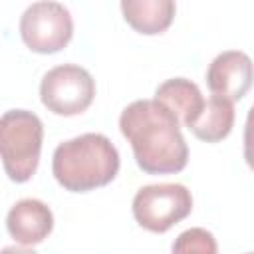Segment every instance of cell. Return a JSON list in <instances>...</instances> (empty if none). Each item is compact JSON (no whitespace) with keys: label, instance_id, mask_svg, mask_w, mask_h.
I'll return each mask as SVG.
<instances>
[{"label":"cell","instance_id":"3","mask_svg":"<svg viewBox=\"0 0 254 254\" xmlns=\"http://www.w3.org/2000/svg\"><path fill=\"white\" fill-rule=\"evenodd\" d=\"M44 141L40 117L28 109H10L0 119V153L10 181L26 183L34 177Z\"/></svg>","mask_w":254,"mask_h":254},{"label":"cell","instance_id":"12","mask_svg":"<svg viewBox=\"0 0 254 254\" xmlns=\"http://www.w3.org/2000/svg\"><path fill=\"white\" fill-rule=\"evenodd\" d=\"M173 254H218V244L206 228H189L173 242Z\"/></svg>","mask_w":254,"mask_h":254},{"label":"cell","instance_id":"10","mask_svg":"<svg viewBox=\"0 0 254 254\" xmlns=\"http://www.w3.org/2000/svg\"><path fill=\"white\" fill-rule=\"evenodd\" d=\"M121 12L135 32L157 36L173 24L177 6L173 0H123Z\"/></svg>","mask_w":254,"mask_h":254},{"label":"cell","instance_id":"5","mask_svg":"<svg viewBox=\"0 0 254 254\" xmlns=\"http://www.w3.org/2000/svg\"><path fill=\"white\" fill-rule=\"evenodd\" d=\"M95 97V79L75 64L52 67L40 83V99L44 107L56 115L71 117L83 113Z\"/></svg>","mask_w":254,"mask_h":254},{"label":"cell","instance_id":"8","mask_svg":"<svg viewBox=\"0 0 254 254\" xmlns=\"http://www.w3.org/2000/svg\"><path fill=\"white\" fill-rule=\"evenodd\" d=\"M54 228V214L50 206L38 198L18 200L6 216L8 234L22 246L44 242Z\"/></svg>","mask_w":254,"mask_h":254},{"label":"cell","instance_id":"1","mask_svg":"<svg viewBox=\"0 0 254 254\" xmlns=\"http://www.w3.org/2000/svg\"><path fill=\"white\" fill-rule=\"evenodd\" d=\"M121 135L131 143L137 167L147 175L181 173L189 147L177 115L157 99H137L119 117Z\"/></svg>","mask_w":254,"mask_h":254},{"label":"cell","instance_id":"14","mask_svg":"<svg viewBox=\"0 0 254 254\" xmlns=\"http://www.w3.org/2000/svg\"><path fill=\"white\" fill-rule=\"evenodd\" d=\"M2 254H38V252L30 250V248H20V246H6L2 250Z\"/></svg>","mask_w":254,"mask_h":254},{"label":"cell","instance_id":"9","mask_svg":"<svg viewBox=\"0 0 254 254\" xmlns=\"http://www.w3.org/2000/svg\"><path fill=\"white\" fill-rule=\"evenodd\" d=\"M155 99L165 107H169L177 115L179 123L185 125L187 129L194 125L206 103L198 85L187 77H173L163 81L155 89Z\"/></svg>","mask_w":254,"mask_h":254},{"label":"cell","instance_id":"4","mask_svg":"<svg viewBox=\"0 0 254 254\" xmlns=\"http://www.w3.org/2000/svg\"><path fill=\"white\" fill-rule=\"evenodd\" d=\"M131 210L141 228L163 234L190 214L192 194L179 183L147 185L135 192Z\"/></svg>","mask_w":254,"mask_h":254},{"label":"cell","instance_id":"2","mask_svg":"<svg viewBox=\"0 0 254 254\" xmlns=\"http://www.w3.org/2000/svg\"><path fill=\"white\" fill-rule=\"evenodd\" d=\"M119 153L101 133H83L56 147L52 173L69 192H89L109 185L119 173Z\"/></svg>","mask_w":254,"mask_h":254},{"label":"cell","instance_id":"11","mask_svg":"<svg viewBox=\"0 0 254 254\" xmlns=\"http://www.w3.org/2000/svg\"><path fill=\"white\" fill-rule=\"evenodd\" d=\"M232 127H234L232 101L218 95H210V99L204 103L200 117L194 121V125L189 131L204 143H218L230 135Z\"/></svg>","mask_w":254,"mask_h":254},{"label":"cell","instance_id":"13","mask_svg":"<svg viewBox=\"0 0 254 254\" xmlns=\"http://www.w3.org/2000/svg\"><path fill=\"white\" fill-rule=\"evenodd\" d=\"M244 161L254 171V105L248 109L244 125Z\"/></svg>","mask_w":254,"mask_h":254},{"label":"cell","instance_id":"15","mask_svg":"<svg viewBox=\"0 0 254 254\" xmlns=\"http://www.w3.org/2000/svg\"><path fill=\"white\" fill-rule=\"evenodd\" d=\"M246 254H254V252H246Z\"/></svg>","mask_w":254,"mask_h":254},{"label":"cell","instance_id":"6","mask_svg":"<svg viewBox=\"0 0 254 254\" xmlns=\"http://www.w3.org/2000/svg\"><path fill=\"white\" fill-rule=\"evenodd\" d=\"M22 42L36 54H56L73 36L69 10L60 2H34L20 18Z\"/></svg>","mask_w":254,"mask_h":254},{"label":"cell","instance_id":"7","mask_svg":"<svg viewBox=\"0 0 254 254\" xmlns=\"http://www.w3.org/2000/svg\"><path fill=\"white\" fill-rule=\"evenodd\" d=\"M254 64L248 54L240 50H226L218 54L206 69V85L212 95L228 101H240L252 87Z\"/></svg>","mask_w":254,"mask_h":254}]
</instances>
